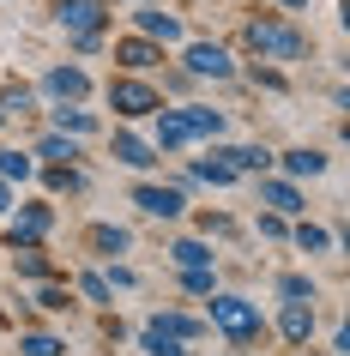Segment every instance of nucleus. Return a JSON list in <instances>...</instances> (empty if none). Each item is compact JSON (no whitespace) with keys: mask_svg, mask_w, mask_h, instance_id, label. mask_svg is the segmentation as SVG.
<instances>
[{"mask_svg":"<svg viewBox=\"0 0 350 356\" xmlns=\"http://www.w3.org/2000/svg\"><path fill=\"white\" fill-rule=\"evenodd\" d=\"M193 175H200V181H212V188H230L241 169H230V163L218 157V151H212V157H200V163H193Z\"/></svg>","mask_w":350,"mask_h":356,"instance_id":"f3484780","label":"nucleus"},{"mask_svg":"<svg viewBox=\"0 0 350 356\" xmlns=\"http://www.w3.org/2000/svg\"><path fill=\"white\" fill-rule=\"evenodd\" d=\"M79 290H85L91 302H109V278H97V272H85V278H79Z\"/></svg>","mask_w":350,"mask_h":356,"instance_id":"2f4dec72","label":"nucleus"},{"mask_svg":"<svg viewBox=\"0 0 350 356\" xmlns=\"http://www.w3.org/2000/svg\"><path fill=\"white\" fill-rule=\"evenodd\" d=\"M91 248H97V254H121V248H127V229L97 224V229H91Z\"/></svg>","mask_w":350,"mask_h":356,"instance_id":"412c9836","label":"nucleus"},{"mask_svg":"<svg viewBox=\"0 0 350 356\" xmlns=\"http://www.w3.org/2000/svg\"><path fill=\"white\" fill-rule=\"evenodd\" d=\"M212 326H218L230 344H254V338L266 332V320H260V308L248 296H212Z\"/></svg>","mask_w":350,"mask_h":356,"instance_id":"f257e3e1","label":"nucleus"},{"mask_svg":"<svg viewBox=\"0 0 350 356\" xmlns=\"http://www.w3.org/2000/svg\"><path fill=\"white\" fill-rule=\"evenodd\" d=\"M42 91H49V97H55V103H79V97H85V91H91V79H85V73H79V67H55V73H49V79H42Z\"/></svg>","mask_w":350,"mask_h":356,"instance_id":"6e6552de","label":"nucleus"},{"mask_svg":"<svg viewBox=\"0 0 350 356\" xmlns=\"http://www.w3.org/2000/svg\"><path fill=\"white\" fill-rule=\"evenodd\" d=\"M212 266H182V290H193V296H212Z\"/></svg>","mask_w":350,"mask_h":356,"instance_id":"393cba45","label":"nucleus"},{"mask_svg":"<svg viewBox=\"0 0 350 356\" xmlns=\"http://www.w3.org/2000/svg\"><path fill=\"white\" fill-rule=\"evenodd\" d=\"M169 260H175V266H212V248H205V242H175V248H169Z\"/></svg>","mask_w":350,"mask_h":356,"instance_id":"4be33fe9","label":"nucleus"},{"mask_svg":"<svg viewBox=\"0 0 350 356\" xmlns=\"http://www.w3.org/2000/svg\"><path fill=\"white\" fill-rule=\"evenodd\" d=\"M133 206L145 211V218H182V188H157V181H145V188H133Z\"/></svg>","mask_w":350,"mask_h":356,"instance_id":"423d86ee","label":"nucleus"},{"mask_svg":"<svg viewBox=\"0 0 350 356\" xmlns=\"http://www.w3.org/2000/svg\"><path fill=\"white\" fill-rule=\"evenodd\" d=\"M193 145V127H187L182 109H157V151H182Z\"/></svg>","mask_w":350,"mask_h":356,"instance_id":"1a4fd4ad","label":"nucleus"},{"mask_svg":"<svg viewBox=\"0 0 350 356\" xmlns=\"http://www.w3.org/2000/svg\"><path fill=\"white\" fill-rule=\"evenodd\" d=\"M145 350H151V356H187V350H182V338L164 332V326H145Z\"/></svg>","mask_w":350,"mask_h":356,"instance_id":"6ab92c4d","label":"nucleus"},{"mask_svg":"<svg viewBox=\"0 0 350 356\" xmlns=\"http://www.w3.org/2000/svg\"><path fill=\"white\" fill-rule=\"evenodd\" d=\"M133 24H139V37H151V42H182V24L169 19V13H157V6H139Z\"/></svg>","mask_w":350,"mask_h":356,"instance_id":"9d476101","label":"nucleus"},{"mask_svg":"<svg viewBox=\"0 0 350 356\" xmlns=\"http://www.w3.org/2000/svg\"><path fill=\"white\" fill-rule=\"evenodd\" d=\"M55 19H61V31H67V37H97L109 13H103V0H61Z\"/></svg>","mask_w":350,"mask_h":356,"instance_id":"20e7f679","label":"nucleus"},{"mask_svg":"<svg viewBox=\"0 0 350 356\" xmlns=\"http://www.w3.org/2000/svg\"><path fill=\"white\" fill-rule=\"evenodd\" d=\"M278 6H290V13H302V6H308V0H278Z\"/></svg>","mask_w":350,"mask_h":356,"instance_id":"72a5a7b5","label":"nucleus"},{"mask_svg":"<svg viewBox=\"0 0 350 356\" xmlns=\"http://www.w3.org/2000/svg\"><path fill=\"white\" fill-rule=\"evenodd\" d=\"M19 272H24V278H42V272H49V260H42L37 248H24V254H19Z\"/></svg>","mask_w":350,"mask_h":356,"instance_id":"7c9ffc66","label":"nucleus"},{"mask_svg":"<svg viewBox=\"0 0 350 356\" xmlns=\"http://www.w3.org/2000/svg\"><path fill=\"white\" fill-rule=\"evenodd\" d=\"M49 224H55L49 206H24L19 218H13V248H37L42 236H49Z\"/></svg>","mask_w":350,"mask_h":356,"instance_id":"0eeeda50","label":"nucleus"},{"mask_svg":"<svg viewBox=\"0 0 350 356\" xmlns=\"http://www.w3.org/2000/svg\"><path fill=\"white\" fill-rule=\"evenodd\" d=\"M6 206H13V193H6V181H0V211H6Z\"/></svg>","mask_w":350,"mask_h":356,"instance_id":"f704fd0d","label":"nucleus"},{"mask_svg":"<svg viewBox=\"0 0 350 356\" xmlns=\"http://www.w3.org/2000/svg\"><path fill=\"white\" fill-rule=\"evenodd\" d=\"M42 157H55V163H73V157H79V145H73V133H49V139H42Z\"/></svg>","mask_w":350,"mask_h":356,"instance_id":"aec40b11","label":"nucleus"},{"mask_svg":"<svg viewBox=\"0 0 350 356\" xmlns=\"http://www.w3.org/2000/svg\"><path fill=\"white\" fill-rule=\"evenodd\" d=\"M37 302L49 308V314H61V308H67V290H55V284H49V290H37Z\"/></svg>","mask_w":350,"mask_h":356,"instance_id":"473e14b6","label":"nucleus"},{"mask_svg":"<svg viewBox=\"0 0 350 356\" xmlns=\"http://www.w3.org/2000/svg\"><path fill=\"white\" fill-rule=\"evenodd\" d=\"M115 60L133 67V73H145L151 60H164V55H157V42H151V37H127V42H115Z\"/></svg>","mask_w":350,"mask_h":356,"instance_id":"f8f14e48","label":"nucleus"},{"mask_svg":"<svg viewBox=\"0 0 350 356\" xmlns=\"http://www.w3.org/2000/svg\"><path fill=\"white\" fill-rule=\"evenodd\" d=\"M31 157H24V151H0V181H24V175H31Z\"/></svg>","mask_w":350,"mask_h":356,"instance_id":"b1692460","label":"nucleus"},{"mask_svg":"<svg viewBox=\"0 0 350 356\" xmlns=\"http://www.w3.org/2000/svg\"><path fill=\"white\" fill-rule=\"evenodd\" d=\"M278 296H284V302H314V284H308V278H296V272H290V278L278 284Z\"/></svg>","mask_w":350,"mask_h":356,"instance_id":"c85d7f7f","label":"nucleus"},{"mask_svg":"<svg viewBox=\"0 0 350 356\" xmlns=\"http://www.w3.org/2000/svg\"><path fill=\"white\" fill-rule=\"evenodd\" d=\"M19 350H24V356H61V338H49V332H24V338H19Z\"/></svg>","mask_w":350,"mask_h":356,"instance_id":"bb28decb","label":"nucleus"},{"mask_svg":"<svg viewBox=\"0 0 350 356\" xmlns=\"http://www.w3.org/2000/svg\"><path fill=\"white\" fill-rule=\"evenodd\" d=\"M218 157H223L230 169H266V163H278L266 145H236V151H218Z\"/></svg>","mask_w":350,"mask_h":356,"instance_id":"dca6fc26","label":"nucleus"},{"mask_svg":"<svg viewBox=\"0 0 350 356\" xmlns=\"http://www.w3.org/2000/svg\"><path fill=\"white\" fill-rule=\"evenodd\" d=\"M55 127H61V133H73V139H79V133H91L97 121H91L85 109H67V103H61V109H55Z\"/></svg>","mask_w":350,"mask_h":356,"instance_id":"5701e85b","label":"nucleus"},{"mask_svg":"<svg viewBox=\"0 0 350 356\" xmlns=\"http://www.w3.org/2000/svg\"><path fill=\"white\" fill-rule=\"evenodd\" d=\"M296 248H302V254H326L332 236H326V229H314V224H302V229H296Z\"/></svg>","mask_w":350,"mask_h":356,"instance_id":"cd10ccee","label":"nucleus"},{"mask_svg":"<svg viewBox=\"0 0 350 356\" xmlns=\"http://www.w3.org/2000/svg\"><path fill=\"white\" fill-rule=\"evenodd\" d=\"M151 326H164L175 338H200V320H187V314H151Z\"/></svg>","mask_w":350,"mask_h":356,"instance_id":"a878e982","label":"nucleus"},{"mask_svg":"<svg viewBox=\"0 0 350 356\" xmlns=\"http://www.w3.org/2000/svg\"><path fill=\"white\" fill-rule=\"evenodd\" d=\"M0 109H6V115H13V109H31V91H24V85H6V97H0Z\"/></svg>","mask_w":350,"mask_h":356,"instance_id":"c756f323","label":"nucleus"},{"mask_svg":"<svg viewBox=\"0 0 350 356\" xmlns=\"http://www.w3.org/2000/svg\"><path fill=\"white\" fill-rule=\"evenodd\" d=\"M187 73L193 79H236V60H230V49H218V42H193V49H187Z\"/></svg>","mask_w":350,"mask_h":356,"instance_id":"39448f33","label":"nucleus"},{"mask_svg":"<svg viewBox=\"0 0 350 356\" xmlns=\"http://www.w3.org/2000/svg\"><path fill=\"white\" fill-rule=\"evenodd\" d=\"M278 332L290 338V344H302V338L314 332V308H308V302H284V314H278Z\"/></svg>","mask_w":350,"mask_h":356,"instance_id":"9b49d317","label":"nucleus"},{"mask_svg":"<svg viewBox=\"0 0 350 356\" xmlns=\"http://www.w3.org/2000/svg\"><path fill=\"white\" fill-rule=\"evenodd\" d=\"M260 206H272L278 218H290V211H302V193L290 181H260Z\"/></svg>","mask_w":350,"mask_h":356,"instance_id":"4468645a","label":"nucleus"},{"mask_svg":"<svg viewBox=\"0 0 350 356\" xmlns=\"http://www.w3.org/2000/svg\"><path fill=\"white\" fill-rule=\"evenodd\" d=\"M0 127H6V109H0Z\"/></svg>","mask_w":350,"mask_h":356,"instance_id":"c9c22d12","label":"nucleus"},{"mask_svg":"<svg viewBox=\"0 0 350 356\" xmlns=\"http://www.w3.org/2000/svg\"><path fill=\"white\" fill-rule=\"evenodd\" d=\"M187 127H193V139H223V115L218 109H200V103H187Z\"/></svg>","mask_w":350,"mask_h":356,"instance_id":"2eb2a0df","label":"nucleus"},{"mask_svg":"<svg viewBox=\"0 0 350 356\" xmlns=\"http://www.w3.org/2000/svg\"><path fill=\"white\" fill-rule=\"evenodd\" d=\"M109 103L127 115V121H145V115L164 109V97L151 91V85H139V79H115V85H109Z\"/></svg>","mask_w":350,"mask_h":356,"instance_id":"7ed1b4c3","label":"nucleus"},{"mask_svg":"<svg viewBox=\"0 0 350 356\" xmlns=\"http://www.w3.org/2000/svg\"><path fill=\"white\" fill-rule=\"evenodd\" d=\"M248 49H260V55H272V60H302L308 55V37L290 31L284 19H248Z\"/></svg>","mask_w":350,"mask_h":356,"instance_id":"f03ea898","label":"nucleus"},{"mask_svg":"<svg viewBox=\"0 0 350 356\" xmlns=\"http://www.w3.org/2000/svg\"><path fill=\"white\" fill-rule=\"evenodd\" d=\"M284 169H290V175H320V169H326V157H320V151H308V145H296V151H284Z\"/></svg>","mask_w":350,"mask_h":356,"instance_id":"a211bd4d","label":"nucleus"},{"mask_svg":"<svg viewBox=\"0 0 350 356\" xmlns=\"http://www.w3.org/2000/svg\"><path fill=\"white\" fill-rule=\"evenodd\" d=\"M115 157H121L127 169H151V163H157V151H151L139 133H115Z\"/></svg>","mask_w":350,"mask_h":356,"instance_id":"ddd939ff","label":"nucleus"}]
</instances>
